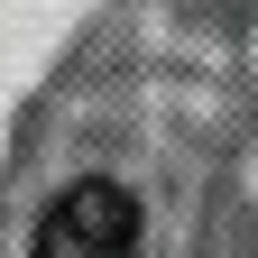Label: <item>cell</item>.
<instances>
[{
    "mask_svg": "<svg viewBox=\"0 0 258 258\" xmlns=\"http://www.w3.org/2000/svg\"><path fill=\"white\" fill-rule=\"evenodd\" d=\"M194 212H203V157L175 74L111 46L37 102L10 175L19 258H184Z\"/></svg>",
    "mask_w": 258,
    "mask_h": 258,
    "instance_id": "1",
    "label": "cell"
}]
</instances>
